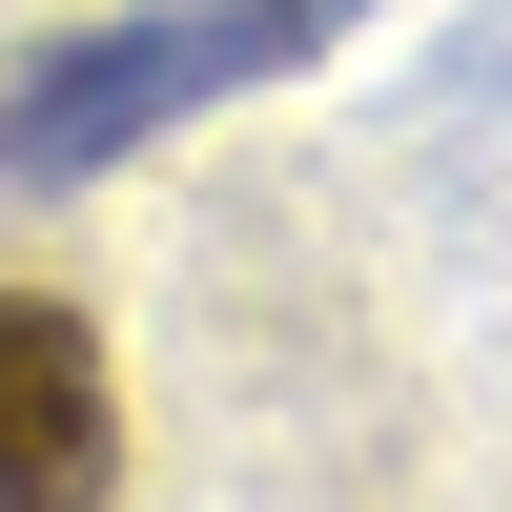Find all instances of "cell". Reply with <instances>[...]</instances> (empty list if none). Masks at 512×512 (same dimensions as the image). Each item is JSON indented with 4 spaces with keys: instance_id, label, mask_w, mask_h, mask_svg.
Wrapping results in <instances>:
<instances>
[{
    "instance_id": "cell-1",
    "label": "cell",
    "mask_w": 512,
    "mask_h": 512,
    "mask_svg": "<svg viewBox=\"0 0 512 512\" xmlns=\"http://www.w3.org/2000/svg\"><path fill=\"white\" fill-rule=\"evenodd\" d=\"M328 41H349V0H164V21L41 41V62L0 82V185H103V164H144L164 123L246 103V82L328 62Z\"/></svg>"
},
{
    "instance_id": "cell-2",
    "label": "cell",
    "mask_w": 512,
    "mask_h": 512,
    "mask_svg": "<svg viewBox=\"0 0 512 512\" xmlns=\"http://www.w3.org/2000/svg\"><path fill=\"white\" fill-rule=\"evenodd\" d=\"M123 492V390L62 287H0V512H103Z\"/></svg>"
}]
</instances>
